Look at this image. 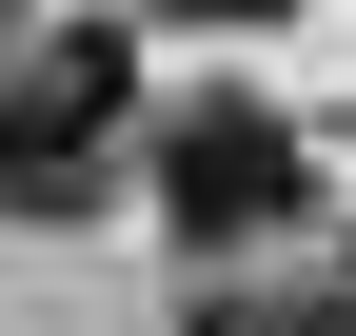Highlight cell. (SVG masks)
<instances>
[{
    "label": "cell",
    "instance_id": "6da1fadb",
    "mask_svg": "<svg viewBox=\"0 0 356 336\" xmlns=\"http://www.w3.org/2000/svg\"><path fill=\"white\" fill-rule=\"evenodd\" d=\"M139 178H159V218L198 237V258H238V237H277V218H297V178H317V158H297V119H277V99H178L159 139H139Z\"/></svg>",
    "mask_w": 356,
    "mask_h": 336
},
{
    "label": "cell",
    "instance_id": "7a4b0ae2",
    "mask_svg": "<svg viewBox=\"0 0 356 336\" xmlns=\"http://www.w3.org/2000/svg\"><path fill=\"white\" fill-rule=\"evenodd\" d=\"M178 336H297V317H257V297H198V317H178Z\"/></svg>",
    "mask_w": 356,
    "mask_h": 336
},
{
    "label": "cell",
    "instance_id": "3957f363",
    "mask_svg": "<svg viewBox=\"0 0 356 336\" xmlns=\"http://www.w3.org/2000/svg\"><path fill=\"white\" fill-rule=\"evenodd\" d=\"M178 20H297V0H178Z\"/></svg>",
    "mask_w": 356,
    "mask_h": 336
}]
</instances>
